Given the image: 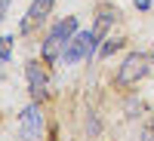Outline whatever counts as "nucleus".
<instances>
[{"label": "nucleus", "instance_id": "obj_1", "mask_svg": "<svg viewBox=\"0 0 154 141\" xmlns=\"http://www.w3.org/2000/svg\"><path fill=\"white\" fill-rule=\"evenodd\" d=\"M74 34H77V16L59 19L53 28L46 31L43 43H40V55H43L46 65H53V61H59V58H62V52L68 49V43H71V37H74Z\"/></svg>", "mask_w": 154, "mask_h": 141}, {"label": "nucleus", "instance_id": "obj_2", "mask_svg": "<svg viewBox=\"0 0 154 141\" xmlns=\"http://www.w3.org/2000/svg\"><path fill=\"white\" fill-rule=\"evenodd\" d=\"M151 68H154V65H151L148 55H142V52H130V55L123 58V65L117 68L114 86H117V89H133V86H139V83L148 77Z\"/></svg>", "mask_w": 154, "mask_h": 141}, {"label": "nucleus", "instance_id": "obj_3", "mask_svg": "<svg viewBox=\"0 0 154 141\" xmlns=\"http://www.w3.org/2000/svg\"><path fill=\"white\" fill-rule=\"evenodd\" d=\"M25 80H28V92H31V101H43L49 98V77L43 71L40 61H28L25 65Z\"/></svg>", "mask_w": 154, "mask_h": 141}, {"label": "nucleus", "instance_id": "obj_4", "mask_svg": "<svg viewBox=\"0 0 154 141\" xmlns=\"http://www.w3.org/2000/svg\"><path fill=\"white\" fill-rule=\"evenodd\" d=\"M89 61L93 58V31H77L74 37H71V43H68V49L62 52V61L65 65H77V61Z\"/></svg>", "mask_w": 154, "mask_h": 141}, {"label": "nucleus", "instance_id": "obj_5", "mask_svg": "<svg viewBox=\"0 0 154 141\" xmlns=\"http://www.w3.org/2000/svg\"><path fill=\"white\" fill-rule=\"evenodd\" d=\"M19 132H22L25 138H40V135H43V110H40V101H31V104L22 110V117H19Z\"/></svg>", "mask_w": 154, "mask_h": 141}, {"label": "nucleus", "instance_id": "obj_6", "mask_svg": "<svg viewBox=\"0 0 154 141\" xmlns=\"http://www.w3.org/2000/svg\"><path fill=\"white\" fill-rule=\"evenodd\" d=\"M120 12L114 9V6H99L96 9V25H93V58L99 55V46H102V40H105V34L111 31V25H114V19H117Z\"/></svg>", "mask_w": 154, "mask_h": 141}, {"label": "nucleus", "instance_id": "obj_7", "mask_svg": "<svg viewBox=\"0 0 154 141\" xmlns=\"http://www.w3.org/2000/svg\"><path fill=\"white\" fill-rule=\"evenodd\" d=\"M53 3L56 0H31V6H28V12H25V19L19 25V34H31L37 25H43L46 16L53 12Z\"/></svg>", "mask_w": 154, "mask_h": 141}, {"label": "nucleus", "instance_id": "obj_8", "mask_svg": "<svg viewBox=\"0 0 154 141\" xmlns=\"http://www.w3.org/2000/svg\"><path fill=\"white\" fill-rule=\"evenodd\" d=\"M123 43H126V40H120V37H108V40H102L99 55H102V58H108V55L117 52V49H123Z\"/></svg>", "mask_w": 154, "mask_h": 141}, {"label": "nucleus", "instance_id": "obj_9", "mask_svg": "<svg viewBox=\"0 0 154 141\" xmlns=\"http://www.w3.org/2000/svg\"><path fill=\"white\" fill-rule=\"evenodd\" d=\"M12 43H16V37H0V61L12 58Z\"/></svg>", "mask_w": 154, "mask_h": 141}, {"label": "nucleus", "instance_id": "obj_10", "mask_svg": "<svg viewBox=\"0 0 154 141\" xmlns=\"http://www.w3.org/2000/svg\"><path fill=\"white\" fill-rule=\"evenodd\" d=\"M136 9H142V12H148V9H151V0H136Z\"/></svg>", "mask_w": 154, "mask_h": 141}, {"label": "nucleus", "instance_id": "obj_11", "mask_svg": "<svg viewBox=\"0 0 154 141\" xmlns=\"http://www.w3.org/2000/svg\"><path fill=\"white\" fill-rule=\"evenodd\" d=\"M6 9H9V0H0V22L6 19Z\"/></svg>", "mask_w": 154, "mask_h": 141}, {"label": "nucleus", "instance_id": "obj_12", "mask_svg": "<svg viewBox=\"0 0 154 141\" xmlns=\"http://www.w3.org/2000/svg\"><path fill=\"white\" fill-rule=\"evenodd\" d=\"M151 65H154V55H151Z\"/></svg>", "mask_w": 154, "mask_h": 141}]
</instances>
